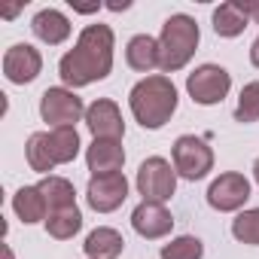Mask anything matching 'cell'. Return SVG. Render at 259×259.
Here are the masks:
<instances>
[{"label": "cell", "mask_w": 259, "mask_h": 259, "mask_svg": "<svg viewBox=\"0 0 259 259\" xmlns=\"http://www.w3.org/2000/svg\"><path fill=\"white\" fill-rule=\"evenodd\" d=\"M31 31H34V37L40 40V43H46V46H61V43H67V37H70V19L61 13V10H52V7H46V10H40L34 19H31Z\"/></svg>", "instance_id": "16"}, {"label": "cell", "mask_w": 259, "mask_h": 259, "mask_svg": "<svg viewBox=\"0 0 259 259\" xmlns=\"http://www.w3.org/2000/svg\"><path fill=\"white\" fill-rule=\"evenodd\" d=\"M113 49L116 37L110 25H85L73 43L58 61V76L67 89H85L92 82H101L113 70Z\"/></svg>", "instance_id": "1"}, {"label": "cell", "mask_w": 259, "mask_h": 259, "mask_svg": "<svg viewBox=\"0 0 259 259\" xmlns=\"http://www.w3.org/2000/svg\"><path fill=\"white\" fill-rule=\"evenodd\" d=\"M250 64L259 70V37L253 40V46H250Z\"/></svg>", "instance_id": "28"}, {"label": "cell", "mask_w": 259, "mask_h": 259, "mask_svg": "<svg viewBox=\"0 0 259 259\" xmlns=\"http://www.w3.org/2000/svg\"><path fill=\"white\" fill-rule=\"evenodd\" d=\"M171 162L177 168V177L195 183V180H204L213 171V150L204 138L180 135L171 147Z\"/></svg>", "instance_id": "5"}, {"label": "cell", "mask_w": 259, "mask_h": 259, "mask_svg": "<svg viewBox=\"0 0 259 259\" xmlns=\"http://www.w3.org/2000/svg\"><path fill=\"white\" fill-rule=\"evenodd\" d=\"M40 119L49 128H76V122L85 119V104L73 89L52 85L40 95Z\"/></svg>", "instance_id": "6"}, {"label": "cell", "mask_w": 259, "mask_h": 259, "mask_svg": "<svg viewBox=\"0 0 259 259\" xmlns=\"http://www.w3.org/2000/svg\"><path fill=\"white\" fill-rule=\"evenodd\" d=\"M70 7H73V13H98L101 10V4H73V0H70Z\"/></svg>", "instance_id": "26"}, {"label": "cell", "mask_w": 259, "mask_h": 259, "mask_svg": "<svg viewBox=\"0 0 259 259\" xmlns=\"http://www.w3.org/2000/svg\"><path fill=\"white\" fill-rule=\"evenodd\" d=\"M128 198V180L125 174H107V177H92L85 186V201L95 213H113L122 207Z\"/></svg>", "instance_id": "10"}, {"label": "cell", "mask_w": 259, "mask_h": 259, "mask_svg": "<svg viewBox=\"0 0 259 259\" xmlns=\"http://www.w3.org/2000/svg\"><path fill=\"white\" fill-rule=\"evenodd\" d=\"M85 165H89L92 177L122 174V165H125L122 141H92L85 150Z\"/></svg>", "instance_id": "13"}, {"label": "cell", "mask_w": 259, "mask_h": 259, "mask_svg": "<svg viewBox=\"0 0 259 259\" xmlns=\"http://www.w3.org/2000/svg\"><path fill=\"white\" fill-rule=\"evenodd\" d=\"M85 259H119L125 250V238L113 226H98L85 235Z\"/></svg>", "instance_id": "17"}, {"label": "cell", "mask_w": 259, "mask_h": 259, "mask_svg": "<svg viewBox=\"0 0 259 259\" xmlns=\"http://www.w3.org/2000/svg\"><path fill=\"white\" fill-rule=\"evenodd\" d=\"M43 70V55L31 43H16L4 52V76L13 85H28L40 76Z\"/></svg>", "instance_id": "11"}, {"label": "cell", "mask_w": 259, "mask_h": 259, "mask_svg": "<svg viewBox=\"0 0 259 259\" xmlns=\"http://www.w3.org/2000/svg\"><path fill=\"white\" fill-rule=\"evenodd\" d=\"M186 92L201 107L223 104L226 95L232 92V73L223 64H201L186 76Z\"/></svg>", "instance_id": "7"}, {"label": "cell", "mask_w": 259, "mask_h": 259, "mask_svg": "<svg viewBox=\"0 0 259 259\" xmlns=\"http://www.w3.org/2000/svg\"><path fill=\"white\" fill-rule=\"evenodd\" d=\"M135 186H138V192H141L144 201L165 204V201L177 192V168H174V162H168L165 156H150V159H144L141 168H138Z\"/></svg>", "instance_id": "4"}, {"label": "cell", "mask_w": 259, "mask_h": 259, "mask_svg": "<svg viewBox=\"0 0 259 259\" xmlns=\"http://www.w3.org/2000/svg\"><path fill=\"white\" fill-rule=\"evenodd\" d=\"M46 147H49V156H52V165H70L76 156H79V132L76 128H49L46 132Z\"/></svg>", "instance_id": "19"}, {"label": "cell", "mask_w": 259, "mask_h": 259, "mask_svg": "<svg viewBox=\"0 0 259 259\" xmlns=\"http://www.w3.org/2000/svg\"><path fill=\"white\" fill-rule=\"evenodd\" d=\"M43 226H46V235H49V238H55V241H70V238L82 229V213H79L76 204H73V207H64V210H52Z\"/></svg>", "instance_id": "21"}, {"label": "cell", "mask_w": 259, "mask_h": 259, "mask_svg": "<svg viewBox=\"0 0 259 259\" xmlns=\"http://www.w3.org/2000/svg\"><path fill=\"white\" fill-rule=\"evenodd\" d=\"M235 122H241V125L259 122V79H253L241 89L238 107H235Z\"/></svg>", "instance_id": "25"}, {"label": "cell", "mask_w": 259, "mask_h": 259, "mask_svg": "<svg viewBox=\"0 0 259 259\" xmlns=\"http://www.w3.org/2000/svg\"><path fill=\"white\" fill-rule=\"evenodd\" d=\"M213 34L223 37V40H235L244 34V28L253 22L250 13H247V4L244 0H226V4H220L213 10Z\"/></svg>", "instance_id": "15"}, {"label": "cell", "mask_w": 259, "mask_h": 259, "mask_svg": "<svg viewBox=\"0 0 259 259\" xmlns=\"http://www.w3.org/2000/svg\"><path fill=\"white\" fill-rule=\"evenodd\" d=\"M159 256L162 259H201L204 256V244L195 235H177L168 244H162Z\"/></svg>", "instance_id": "23"}, {"label": "cell", "mask_w": 259, "mask_h": 259, "mask_svg": "<svg viewBox=\"0 0 259 259\" xmlns=\"http://www.w3.org/2000/svg\"><path fill=\"white\" fill-rule=\"evenodd\" d=\"M25 159L31 165V171L49 177V171H55L52 165V156H49V147H46V132H34L25 144Z\"/></svg>", "instance_id": "22"}, {"label": "cell", "mask_w": 259, "mask_h": 259, "mask_svg": "<svg viewBox=\"0 0 259 259\" xmlns=\"http://www.w3.org/2000/svg\"><path fill=\"white\" fill-rule=\"evenodd\" d=\"M37 186H40V192H43V198H46V204H49V213L76 204V189H73V183H70L67 177H61V174H49V177H43Z\"/></svg>", "instance_id": "20"}, {"label": "cell", "mask_w": 259, "mask_h": 259, "mask_svg": "<svg viewBox=\"0 0 259 259\" xmlns=\"http://www.w3.org/2000/svg\"><path fill=\"white\" fill-rule=\"evenodd\" d=\"M128 7H132L128 0H122V4H110V10H113V13H122V10H128Z\"/></svg>", "instance_id": "29"}, {"label": "cell", "mask_w": 259, "mask_h": 259, "mask_svg": "<svg viewBox=\"0 0 259 259\" xmlns=\"http://www.w3.org/2000/svg\"><path fill=\"white\" fill-rule=\"evenodd\" d=\"M85 128L92 132L95 141H122L125 138V119L116 101L98 98L85 107Z\"/></svg>", "instance_id": "9"}, {"label": "cell", "mask_w": 259, "mask_h": 259, "mask_svg": "<svg viewBox=\"0 0 259 259\" xmlns=\"http://www.w3.org/2000/svg\"><path fill=\"white\" fill-rule=\"evenodd\" d=\"M253 180H256V186H259V159L253 162Z\"/></svg>", "instance_id": "30"}, {"label": "cell", "mask_w": 259, "mask_h": 259, "mask_svg": "<svg viewBox=\"0 0 259 259\" xmlns=\"http://www.w3.org/2000/svg\"><path fill=\"white\" fill-rule=\"evenodd\" d=\"M232 238L238 244L259 247V207H247L232 220Z\"/></svg>", "instance_id": "24"}, {"label": "cell", "mask_w": 259, "mask_h": 259, "mask_svg": "<svg viewBox=\"0 0 259 259\" xmlns=\"http://www.w3.org/2000/svg\"><path fill=\"white\" fill-rule=\"evenodd\" d=\"M250 198V180L241 171H223L207 186V204L220 213H241Z\"/></svg>", "instance_id": "8"}, {"label": "cell", "mask_w": 259, "mask_h": 259, "mask_svg": "<svg viewBox=\"0 0 259 259\" xmlns=\"http://www.w3.org/2000/svg\"><path fill=\"white\" fill-rule=\"evenodd\" d=\"M198 40H201V31H198V22L186 13H174L165 19L162 25V34H159V52H162V73H177L183 70L195 49H198Z\"/></svg>", "instance_id": "3"}, {"label": "cell", "mask_w": 259, "mask_h": 259, "mask_svg": "<svg viewBox=\"0 0 259 259\" xmlns=\"http://www.w3.org/2000/svg\"><path fill=\"white\" fill-rule=\"evenodd\" d=\"M13 210H16V217H19L25 226L46 223V217H49V204H46L40 186H22V189L13 195Z\"/></svg>", "instance_id": "18"}, {"label": "cell", "mask_w": 259, "mask_h": 259, "mask_svg": "<svg viewBox=\"0 0 259 259\" xmlns=\"http://www.w3.org/2000/svg\"><path fill=\"white\" fill-rule=\"evenodd\" d=\"M125 64L138 70V73H147L153 76L156 67H162V52H159V37H150V34H135L132 40L125 43Z\"/></svg>", "instance_id": "14"}, {"label": "cell", "mask_w": 259, "mask_h": 259, "mask_svg": "<svg viewBox=\"0 0 259 259\" xmlns=\"http://www.w3.org/2000/svg\"><path fill=\"white\" fill-rule=\"evenodd\" d=\"M177 85L171 82V76L165 73H153L144 76L141 82H135V89L128 92V107L132 116L141 128L147 132H159L162 125L171 122V116L177 113Z\"/></svg>", "instance_id": "2"}, {"label": "cell", "mask_w": 259, "mask_h": 259, "mask_svg": "<svg viewBox=\"0 0 259 259\" xmlns=\"http://www.w3.org/2000/svg\"><path fill=\"white\" fill-rule=\"evenodd\" d=\"M4 250H7V259H13V250L10 247H4Z\"/></svg>", "instance_id": "31"}, {"label": "cell", "mask_w": 259, "mask_h": 259, "mask_svg": "<svg viewBox=\"0 0 259 259\" xmlns=\"http://www.w3.org/2000/svg\"><path fill=\"white\" fill-rule=\"evenodd\" d=\"M132 226L141 238L147 241H159V238H168L171 229H174V217L165 204H156V201H141L135 210H132Z\"/></svg>", "instance_id": "12"}, {"label": "cell", "mask_w": 259, "mask_h": 259, "mask_svg": "<svg viewBox=\"0 0 259 259\" xmlns=\"http://www.w3.org/2000/svg\"><path fill=\"white\" fill-rule=\"evenodd\" d=\"M244 4H247V13H250V19L259 25V0H244Z\"/></svg>", "instance_id": "27"}]
</instances>
